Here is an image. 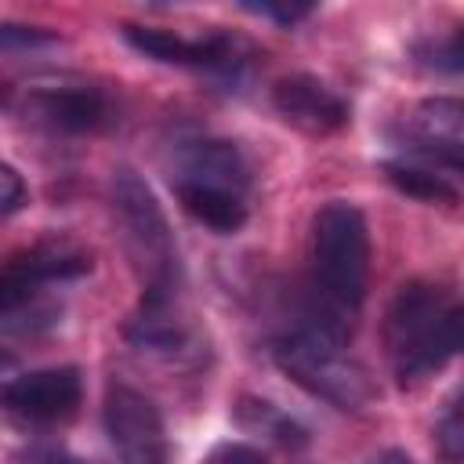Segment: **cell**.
<instances>
[{"label": "cell", "instance_id": "obj_1", "mask_svg": "<svg viewBox=\"0 0 464 464\" xmlns=\"http://www.w3.org/2000/svg\"><path fill=\"white\" fill-rule=\"evenodd\" d=\"M370 283V228L355 203L330 199L312 218L308 279L297 297L294 323L352 341Z\"/></svg>", "mask_w": 464, "mask_h": 464}, {"label": "cell", "instance_id": "obj_2", "mask_svg": "<svg viewBox=\"0 0 464 464\" xmlns=\"http://www.w3.org/2000/svg\"><path fill=\"white\" fill-rule=\"evenodd\" d=\"M384 348L402 384H420L464 355V294L435 279H410L384 315Z\"/></svg>", "mask_w": 464, "mask_h": 464}, {"label": "cell", "instance_id": "obj_3", "mask_svg": "<svg viewBox=\"0 0 464 464\" xmlns=\"http://www.w3.org/2000/svg\"><path fill=\"white\" fill-rule=\"evenodd\" d=\"M170 185L181 210L218 236H232L250 218V163L236 141L192 138L181 141L170 167Z\"/></svg>", "mask_w": 464, "mask_h": 464}, {"label": "cell", "instance_id": "obj_4", "mask_svg": "<svg viewBox=\"0 0 464 464\" xmlns=\"http://www.w3.org/2000/svg\"><path fill=\"white\" fill-rule=\"evenodd\" d=\"M272 359L294 384L344 413L362 410L373 399L370 373L362 370V362L348 355V341L323 334L315 326L290 319L283 334H276L272 341Z\"/></svg>", "mask_w": 464, "mask_h": 464}, {"label": "cell", "instance_id": "obj_5", "mask_svg": "<svg viewBox=\"0 0 464 464\" xmlns=\"http://www.w3.org/2000/svg\"><path fill=\"white\" fill-rule=\"evenodd\" d=\"M112 207L123 228L127 254L141 272V290H181V265L167 214L152 188L127 167L112 178Z\"/></svg>", "mask_w": 464, "mask_h": 464}, {"label": "cell", "instance_id": "obj_6", "mask_svg": "<svg viewBox=\"0 0 464 464\" xmlns=\"http://www.w3.org/2000/svg\"><path fill=\"white\" fill-rule=\"evenodd\" d=\"M123 40L163 65H178V69H196L218 80H232L239 83L250 62V51L243 40L228 36V33H207V36H181L170 29H152V25H123Z\"/></svg>", "mask_w": 464, "mask_h": 464}, {"label": "cell", "instance_id": "obj_7", "mask_svg": "<svg viewBox=\"0 0 464 464\" xmlns=\"http://www.w3.org/2000/svg\"><path fill=\"white\" fill-rule=\"evenodd\" d=\"M102 424L116 453V464H170L163 417L145 392L112 381L105 388Z\"/></svg>", "mask_w": 464, "mask_h": 464}, {"label": "cell", "instance_id": "obj_8", "mask_svg": "<svg viewBox=\"0 0 464 464\" xmlns=\"http://www.w3.org/2000/svg\"><path fill=\"white\" fill-rule=\"evenodd\" d=\"M91 272V257L69 243H33L7 257L0 276V312L18 308L36 297H51L47 290Z\"/></svg>", "mask_w": 464, "mask_h": 464}, {"label": "cell", "instance_id": "obj_9", "mask_svg": "<svg viewBox=\"0 0 464 464\" xmlns=\"http://www.w3.org/2000/svg\"><path fill=\"white\" fill-rule=\"evenodd\" d=\"M83 402V377L76 366L25 370L4 384V406L18 424L51 428L69 420Z\"/></svg>", "mask_w": 464, "mask_h": 464}, {"label": "cell", "instance_id": "obj_10", "mask_svg": "<svg viewBox=\"0 0 464 464\" xmlns=\"http://www.w3.org/2000/svg\"><path fill=\"white\" fill-rule=\"evenodd\" d=\"M22 112L51 134H94L112 120L109 98L91 83H36L22 94Z\"/></svg>", "mask_w": 464, "mask_h": 464}, {"label": "cell", "instance_id": "obj_11", "mask_svg": "<svg viewBox=\"0 0 464 464\" xmlns=\"http://www.w3.org/2000/svg\"><path fill=\"white\" fill-rule=\"evenodd\" d=\"M272 109L290 127H297L304 134H315V138L334 134L352 120L348 116V102L330 83H323L319 76H308V72H290V76L276 80Z\"/></svg>", "mask_w": 464, "mask_h": 464}, {"label": "cell", "instance_id": "obj_12", "mask_svg": "<svg viewBox=\"0 0 464 464\" xmlns=\"http://www.w3.org/2000/svg\"><path fill=\"white\" fill-rule=\"evenodd\" d=\"M410 134L417 152L428 156H464V102L428 98L410 112Z\"/></svg>", "mask_w": 464, "mask_h": 464}, {"label": "cell", "instance_id": "obj_13", "mask_svg": "<svg viewBox=\"0 0 464 464\" xmlns=\"http://www.w3.org/2000/svg\"><path fill=\"white\" fill-rule=\"evenodd\" d=\"M384 178L410 199L417 203H442L453 207L460 203V188L450 181V170H442L435 160L428 156H399V160H384L381 163Z\"/></svg>", "mask_w": 464, "mask_h": 464}, {"label": "cell", "instance_id": "obj_14", "mask_svg": "<svg viewBox=\"0 0 464 464\" xmlns=\"http://www.w3.org/2000/svg\"><path fill=\"white\" fill-rule=\"evenodd\" d=\"M236 420L250 431V435H265L268 442L283 446V450H301L308 446V431L301 420H294L286 410H279L268 399H239L236 402Z\"/></svg>", "mask_w": 464, "mask_h": 464}, {"label": "cell", "instance_id": "obj_15", "mask_svg": "<svg viewBox=\"0 0 464 464\" xmlns=\"http://www.w3.org/2000/svg\"><path fill=\"white\" fill-rule=\"evenodd\" d=\"M435 442L446 460H464V384L446 399L439 420H435Z\"/></svg>", "mask_w": 464, "mask_h": 464}, {"label": "cell", "instance_id": "obj_16", "mask_svg": "<svg viewBox=\"0 0 464 464\" xmlns=\"http://www.w3.org/2000/svg\"><path fill=\"white\" fill-rule=\"evenodd\" d=\"M203 464H268L265 450L254 442H239V439H225L218 446H210V453L203 457Z\"/></svg>", "mask_w": 464, "mask_h": 464}, {"label": "cell", "instance_id": "obj_17", "mask_svg": "<svg viewBox=\"0 0 464 464\" xmlns=\"http://www.w3.org/2000/svg\"><path fill=\"white\" fill-rule=\"evenodd\" d=\"M428 65L439 69V72L464 76V29L450 33L446 40H439V44L428 51Z\"/></svg>", "mask_w": 464, "mask_h": 464}, {"label": "cell", "instance_id": "obj_18", "mask_svg": "<svg viewBox=\"0 0 464 464\" xmlns=\"http://www.w3.org/2000/svg\"><path fill=\"white\" fill-rule=\"evenodd\" d=\"M58 44V36L54 33H47V29H36V25H4L0 29V47L4 51H18V47H29V51H36V47H54Z\"/></svg>", "mask_w": 464, "mask_h": 464}, {"label": "cell", "instance_id": "obj_19", "mask_svg": "<svg viewBox=\"0 0 464 464\" xmlns=\"http://www.w3.org/2000/svg\"><path fill=\"white\" fill-rule=\"evenodd\" d=\"M243 11H250L257 18H272L279 25H297L315 11V4H243Z\"/></svg>", "mask_w": 464, "mask_h": 464}, {"label": "cell", "instance_id": "obj_20", "mask_svg": "<svg viewBox=\"0 0 464 464\" xmlns=\"http://www.w3.org/2000/svg\"><path fill=\"white\" fill-rule=\"evenodd\" d=\"M0 214L4 218H11L22 203H25V185H22V178H18V170L11 167V163H4L0 167Z\"/></svg>", "mask_w": 464, "mask_h": 464}, {"label": "cell", "instance_id": "obj_21", "mask_svg": "<svg viewBox=\"0 0 464 464\" xmlns=\"http://www.w3.org/2000/svg\"><path fill=\"white\" fill-rule=\"evenodd\" d=\"M25 464H87V460H83V457H76V453H72V450H65V446L44 442V446H29Z\"/></svg>", "mask_w": 464, "mask_h": 464}, {"label": "cell", "instance_id": "obj_22", "mask_svg": "<svg viewBox=\"0 0 464 464\" xmlns=\"http://www.w3.org/2000/svg\"><path fill=\"white\" fill-rule=\"evenodd\" d=\"M366 464H417V460H413L406 450H395V446H392V450H381V453H373Z\"/></svg>", "mask_w": 464, "mask_h": 464}]
</instances>
